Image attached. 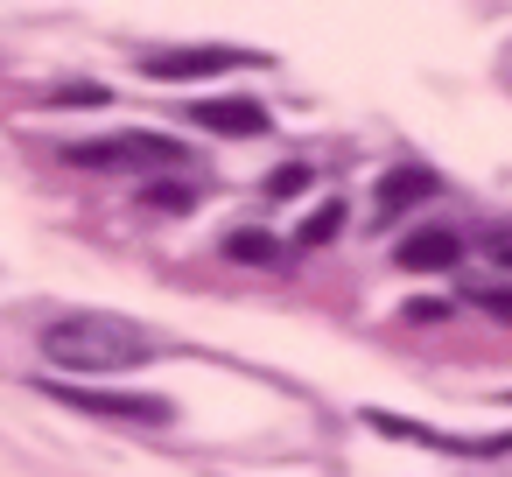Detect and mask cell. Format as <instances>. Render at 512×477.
Returning <instances> with one entry per match:
<instances>
[{
  "label": "cell",
  "mask_w": 512,
  "mask_h": 477,
  "mask_svg": "<svg viewBox=\"0 0 512 477\" xmlns=\"http://www.w3.org/2000/svg\"><path fill=\"white\" fill-rule=\"evenodd\" d=\"M43 358L64 372H134L155 358V337L120 316H57L43 330Z\"/></svg>",
  "instance_id": "obj_1"
},
{
  "label": "cell",
  "mask_w": 512,
  "mask_h": 477,
  "mask_svg": "<svg viewBox=\"0 0 512 477\" xmlns=\"http://www.w3.org/2000/svg\"><path fill=\"white\" fill-rule=\"evenodd\" d=\"M64 162H78V169H127V162L134 169H190V148L169 141V134L127 127V134H106V141H71Z\"/></svg>",
  "instance_id": "obj_2"
},
{
  "label": "cell",
  "mask_w": 512,
  "mask_h": 477,
  "mask_svg": "<svg viewBox=\"0 0 512 477\" xmlns=\"http://www.w3.org/2000/svg\"><path fill=\"white\" fill-rule=\"evenodd\" d=\"M239 64H246L239 50H176V57H148L141 78H155V85H190V78H225V71H239Z\"/></svg>",
  "instance_id": "obj_3"
},
{
  "label": "cell",
  "mask_w": 512,
  "mask_h": 477,
  "mask_svg": "<svg viewBox=\"0 0 512 477\" xmlns=\"http://www.w3.org/2000/svg\"><path fill=\"white\" fill-rule=\"evenodd\" d=\"M190 127L225 134V141H253V134H267V106H253V99H197Z\"/></svg>",
  "instance_id": "obj_4"
},
{
  "label": "cell",
  "mask_w": 512,
  "mask_h": 477,
  "mask_svg": "<svg viewBox=\"0 0 512 477\" xmlns=\"http://www.w3.org/2000/svg\"><path fill=\"white\" fill-rule=\"evenodd\" d=\"M57 400H71V407H85V414H113V421H169V400H155V393H85V386H50Z\"/></svg>",
  "instance_id": "obj_5"
},
{
  "label": "cell",
  "mask_w": 512,
  "mask_h": 477,
  "mask_svg": "<svg viewBox=\"0 0 512 477\" xmlns=\"http://www.w3.org/2000/svg\"><path fill=\"white\" fill-rule=\"evenodd\" d=\"M456 253H463V239H456L449 225H414V232L393 246V260H400L407 274H442V267H456Z\"/></svg>",
  "instance_id": "obj_6"
},
{
  "label": "cell",
  "mask_w": 512,
  "mask_h": 477,
  "mask_svg": "<svg viewBox=\"0 0 512 477\" xmlns=\"http://www.w3.org/2000/svg\"><path fill=\"white\" fill-rule=\"evenodd\" d=\"M435 197V176L428 169H393L386 183H379V225H400L414 204H428Z\"/></svg>",
  "instance_id": "obj_7"
},
{
  "label": "cell",
  "mask_w": 512,
  "mask_h": 477,
  "mask_svg": "<svg viewBox=\"0 0 512 477\" xmlns=\"http://www.w3.org/2000/svg\"><path fill=\"white\" fill-rule=\"evenodd\" d=\"M337 232H344V204L330 197V204H316V211L302 218V232H295V239H302V246H330Z\"/></svg>",
  "instance_id": "obj_8"
},
{
  "label": "cell",
  "mask_w": 512,
  "mask_h": 477,
  "mask_svg": "<svg viewBox=\"0 0 512 477\" xmlns=\"http://www.w3.org/2000/svg\"><path fill=\"white\" fill-rule=\"evenodd\" d=\"M225 260H246V267L274 260V232H232V239H225Z\"/></svg>",
  "instance_id": "obj_9"
},
{
  "label": "cell",
  "mask_w": 512,
  "mask_h": 477,
  "mask_svg": "<svg viewBox=\"0 0 512 477\" xmlns=\"http://www.w3.org/2000/svg\"><path fill=\"white\" fill-rule=\"evenodd\" d=\"M365 421H372V428H379V435H400V442H428V449H442V442H435V435H428V428H421V421H400V414H379V407H372V414H365Z\"/></svg>",
  "instance_id": "obj_10"
},
{
  "label": "cell",
  "mask_w": 512,
  "mask_h": 477,
  "mask_svg": "<svg viewBox=\"0 0 512 477\" xmlns=\"http://www.w3.org/2000/svg\"><path fill=\"white\" fill-rule=\"evenodd\" d=\"M302 190H309V169H302V162H288V169L267 176V197H274V204H288V197H302Z\"/></svg>",
  "instance_id": "obj_11"
},
{
  "label": "cell",
  "mask_w": 512,
  "mask_h": 477,
  "mask_svg": "<svg viewBox=\"0 0 512 477\" xmlns=\"http://www.w3.org/2000/svg\"><path fill=\"white\" fill-rule=\"evenodd\" d=\"M148 204H155V211H190L197 190H190V183H148Z\"/></svg>",
  "instance_id": "obj_12"
},
{
  "label": "cell",
  "mask_w": 512,
  "mask_h": 477,
  "mask_svg": "<svg viewBox=\"0 0 512 477\" xmlns=\"http://www.w3.org/2000/svg\"><path fill=\"white\" fill-rule=\"evenodd\" d=\"M99 99H106L99 85H57L50 92V106H99Z\"/></svg>",
  "instance_id": "obj_13"
},
{
  "label": "cell",
  "mask_w": 512,
  "mask_h": 477,
  "mask_svg": "<svg viewBox=\"0 0 512 477\" xmlns=\"http://www.w3.org/2000/svg\"><path fill=\"white\" fill-rule=\"evenodd\" d=\"M477 302H484L491 316H505V323H512V288H477Z\"/></svg>",
  "instance_id": "obj_14"
},
{
  "label": "cell",
  "mask_w": 512,
  "mask_h": 477,
  "mask_svg": "<svg viewBox=\"0 0 512 477\" xmlns=\"http://www.w3.org/2000/svg\"><path fill=\"white\" fill-rule=\"evenodd\" d=\"M491 260H498V267H512V232H498V239H491Z\"/></svg>",
  "instance_id": "obj_15"
}]
</instances>
